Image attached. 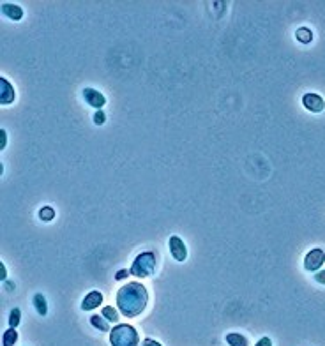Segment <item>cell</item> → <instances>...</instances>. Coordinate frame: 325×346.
Masks as SVG:
<instances>
[{"instance_id": "cell-1", "label": "cell", "mask_w": 325, "mask_h": 346, "mask_svg": "<svg viewBox=\"0 0 325 346\" xmlns=\"http://www.w3.org/2000/svg\"><path fill=\"white\" fill-rule=\"evenodd\" d=\"M148 304V291L141 283L131 281L117 291V307L126 318L140 316Z\"/></svg>"}, {"instance_id": "cell-2", "label": "cell", "mask_w": 325, "mask_h": 346, "mask_svg": "<svg viewBox=\"0 0 325 346\" xmlns=\"http://www.w3.org/2000/svg\"><path fill=\"white\" fill-rule=\"evenodd\" d=\"M110 344L112 346H138V330L129 324H117L110 330Z\"/></svg>"}, {"instance_id": "cell-3", "label": "cell", "mask_w": 325, "mask_h": 346, "mask_svg": "<svg viewBox=\"0 0 325 346\" xmlns=\"http://www.w3.org/2000/svg\"><path fill=\"white\" fill-rule=\"evenodd\" d=\"M156 265H158V258H156L154 251L140 253L133 261L129 274L135 276V278H151L156 270Z\"/></svg>"}, {"instance_id": "cell-4", "label": "cell", "mask_w": 325, "mask_h": 346, "mask_svg": "<svg viewBox=\"0 0 325 346\" xmlns=\"http://www.w3.org/2000/svg\"><path fill=\"white\" fill-rule=\"evenodd\" d=\"M325 263V251L322 248H313L304 256V268L308 272H318Z\"/></svg>"}, {"instance_id": "cell-5", "label": "cell", "mask_w": 325, "mask_h": 346, "mask_svg": "<svg viewBox=\"0 0 325 346\" xmlns=\"http://www.w3.org/2000/svg\"><path fill=\"white\" fill-rule=\"evenodd\" d=\"M302 106L311 113H322L325 110V101L320 94L315 92H308V94L302 95Z\"/></svg>"}, {"instance_id": "cell-6", "label": "cell", "mask_w": 325, "mask_h": 346, "mask_svg": "<svg viewBox=\"0 0 325 346\" xmlns=\"http://www.w3.org/2000/svg\"><path fill=\"white\" fill-rule=\"evenodd\" d=\"M168 245H170V253L177 261H184L187 258V248L181 237L171 235L170 240H168Z\"/></svg>"}, {"instance_id": "cell-7", "label": "cell", "mask_w": 325, "mask_h": 346, "mask_svg": "<svg viewBox=\"0 0 325 346\" xmlns=\"http://www.w3.org/2000/svg\"><path fill=\"white\" fill-rule=\"evenodd\" d=\"M82 94H83V99L87 101V105H90L92 108L101 110L103 106L106 105V97L99 90H95V88L87 87V88H83Z\"/></svg>"}, {"instance_id": "cell-8", "label": "cell", "mask_w": 325, "mask_h": 346, "mask_svg": "<svg viewBox=\"0 0 325 346\" xmlns=\"http://www.w3.org/2000/svg\"><path fill=\"white\" fill-rule=\"evenodd\" d=\"M16 94H14V88L9 83L7 78H0V105H11L14 101Z\"/></svg>"}, {"instance_id": "cell-9", "label": "cell", "mask_w": 325, "mask_h": 346, "mask_svg": "<svg viewBox=\"0 0 325 346\" xmlns=\"http://www.w3.org/2000/svg\"><path fill=\"white\" fill-rule=\"evenodd\" d=\"M103 304V293L97 290L90 291V293H87V297L82 301V309L83 311H92L95 307H99Z\"/></svg>"}, {"instance_id": "cell-10", "label": "cell", "mask_w": 325, "mask_h": 346, "mask_svg": "<svg viewBox=\"0 0 325 346\" xmlns=\"http://www.w3.org/2000/svg\"><path fill=\"white\" fill-rule=\"evenodd\" d=\"M2 13L6 14L9 20H13V21H20L21 18H23V9H21L18 4L4 2L2 4Z\"/></svg>"}, {"instance_id": "cell-11", "label": "cell", "mask_w": 325, "mask_h": 346, "mask_svg": "<svg viewBox=\"0 0 325 346\" xmlns=\"http://www.w3.org/2000/svg\"><path fill=\"white\" fill-rule=\"evenodd\" d=\"M224 341H227L230 346H249L247 337L239 332H228L227 336H224Z\"/></svg>"}, {"instance_id": "cell-12", "label": "cell", "mask_w": 325, "mask_h": 346, "mask_svg": "<svg viewBox=\"0 0 325 346\" xmlns=\"http://www.w3.org/2000/svg\"><path fill=\"white\" fill-rule=\"evenodd\" d=\"M34 306H36V311L39 316H46L48 314V302L44 299L43 293H36L34 295Z\"/></svg>"}, {"instance_id": "cell-13", "label": "cell", "mask_w": 325, "mask_h": 346, "mask_svg": "<svg viewBox=\"0 0 325 346\" xmlns=\"http://www.w3.org/2000/svg\"><path fill=\"white\" fill-rule=\"evenodd\" d=\"M18 341V332L16 329H13V327H9L7 330H4L2 334V346H14Z\"/></svg>"}, {"instance_id": "cell-14", "label": "cell", "mask_w": 325, "mask_h": 346, "mask_svg": "<svg viewBox=\"0 0 325 346\" xmlns=\"http://www.w3.org/2000/svg\"><path fill=\"white\" fill-rule=\"evenodd\" d=\"M295 37H297V41H299V43L309 44L313 41V32H311V29H308V27H301V29H297Z\"/></svg>"}, {"instance_id": "cell-15", "label": "cell", "mask_w": 325, "mask_h": 346, "mask_svg": "<svg viewBox=\"0 0 325 346\" xmlns=\"http://www.w3.org/2000/svg\"><path fill=\"white\" fill-rule=\"evenodd\" d=\"M90 324H92L95 329L101 330V332H108L110 330V322L106 320V318H101L99 314H94V316H90Z\"/></svg>"}, {"instance_id": "cell-16", "label": "cell", "mask_w": 325, "mask_h": 346, "mask_svg": "<svg viewBox=\"0 0 325 346\" xmlns=\"http://www.w3.org/2000/svg\"><path fill=\"white\" fill-rule=\"evenodd\" d=\"M101 316L106 318L108 322H117L118 320V311L113 306H105L101 309Z\"/></svg>"}, {"instance_id": "cell-17", "label": "cell", "mask_w": 325, "mask_h": 346, "mask_svg": "<svg viewBox=\"0 0 325 346\" xmlns=\"http://www.w3.org/2000/svg\"><path fill=\"white\" fill-rule=\"evenodd\" d=\"M9 327H13V329H16L18 325H20V322H21V309L20 307H14V309H11V313H9Z\"/></svg>"}, {"instance_id": "cell-18", "label": "cell", "mask_w": 325, "mask_h": 346, "mask_svg": "<svg viewBox=\"0 0 325 346\" xmlns=\"http://www.w3.org/2000/svg\"><path fill=\"white\" fill-rule=\"evenodd\" d=\"M53 217H55V210H53V207H43V209L39 210V219L44 223H49L53 221Z\"/></svg>"}, {"instance_id": "cell-19", "label": "cell", "mask_w": 325, "mask_h": 346, "mask_svg": "<svg viewBox=\"0 0 325 346\" xmlns=\"http://www.w3.org/2000/svg\"><path fill=\"white\" fill-rule=\"evenodd\" d=\"M106 122V115H105V111L103 110H97L94 113V124H97V126H103Z\"/></svg>"}, {"instance_id": "cell-20", "label": "cell", "mask_w": 325, "mask_h": 346, "mask_svg": "<svg viewBox=\"0 0 325 346\" xmlns=\"http://www.w3.org/2000/svg\"><path fill=\"white\" fill-rule=\"evenodd\" d=\"M6 143H7V134L4 129H0V151L6 147Z\"/></svg>"}, {"instance_id": "cell-21", "label": "cell", "mask_w": 325, "mask_h": 346, "mask_svg": "<svg viewBox=\"0 0 325 346\" xmlns=\"http://www.w3.org/2000/svg\"><path fill=\"white\" fill-rule=\"evenodd\" d=\"M315 279H316V283H320V284H325V270H318L315 274Z\"/></svg>"}, {"instance_id": "cell-22", "label": "cell", "mask_w": 325, "mask_h": 346, "mask_svg": "<svg viewBox=\"0 0 325 346\" xmlns=\"http://www.w3.org/2000/svg\"><path fill=\"white\" fill-rule=\"evenodd\" d=\"M255 346H272V341H270V337H262Z\"/></svg>"}, {"instance_id": "cell-23", "label": "cell", "mask_w": 325, "mask_h": 346, "mask_svg": "<svg viewBox=\"0 0 325 346\" xmlns=\"http://www.w3.org/2000/svg\"><path fill=\"white\" fill-rule=\"evenodd\" d=\"M0 279H2V281H6L7 279V268L4 263H0Z\"/></svg>"}, {"instance_id": "cell-24", "label": "cell", "mask_w": 325, "mask_h": 346, "mask_svg": "<svg viewBox=\"0 0 325 346\" xmlns=\"http://www.w3.org/2000/svg\"><path fill=\"white\" fill-rule=\"evenodd\" d=\"M141 346H163V344L158 343V341H154V339H143Z\"/></svg>"}, {"instance_id": "cell-25", "label": "cell", "mask_w": 325, "mask_h": 346, "mask_svg": "<svg viewBox=\"0 0 325 346\" xmlns=\"http://www.w3.org/2000/svg\"><path fill=\"white\" fill-rule=\"evenodd\" d=\"M128 274H129V270H122L115 276V279H124V276H128Z\"/></svg>"}]
</instances>
